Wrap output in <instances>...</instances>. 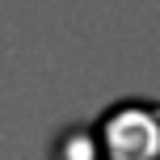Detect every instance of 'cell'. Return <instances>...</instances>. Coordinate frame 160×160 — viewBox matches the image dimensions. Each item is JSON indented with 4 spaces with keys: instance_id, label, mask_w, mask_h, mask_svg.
Instances as JSON below:
<instances>
[{
    "instance_id": "cell-1",
    "label": "cell",
    "mask_w": 160,
    "mask_h": 160,
    "mask_svg": "<svg viewBox=\"0 0 160 160\" xmlns=\"http://www.w3.org/2000/svg\"><path fill=\"white\" fill-rule=\"evenodd\" d=\"M97 139L114 160H160V105L118 101L97 122Z\"/></svg>"
}]
</instances>
